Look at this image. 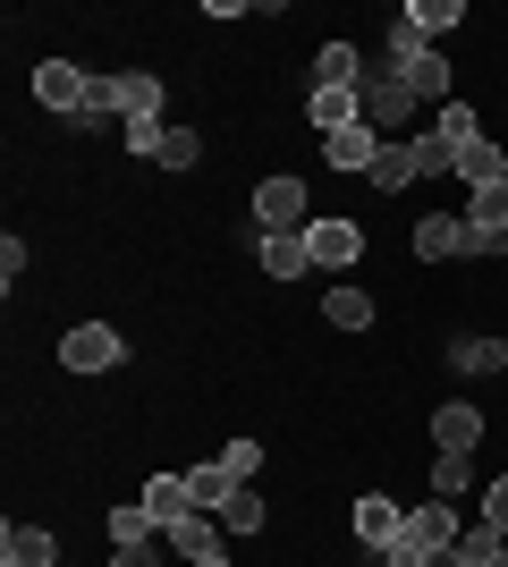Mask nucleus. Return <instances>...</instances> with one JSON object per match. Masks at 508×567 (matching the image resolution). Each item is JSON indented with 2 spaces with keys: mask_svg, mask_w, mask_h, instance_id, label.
Returning a JSON list of instances; mask_svg holds the SVG:
<instances>
[{
  "mask_svg": "<svg viewBox=\"0 0 508 567\" xmlns=\"http://www.w3.org/2000/svg\"><path fill=\"white\" fill-rule=\"evenodd\" d=\"M491 550H500V534H491V525H466V534H458V559H466V567H484Z\"/></svg>",
  "mask_w": 508,
  "mask_h": 567,
  "instance_id": "obj_31",
  "label": "nucleus"
},
{
  "mask_svg": "<svg viewBox=\"0 0 508 567\" xmlns=\"http://www.w3.org/2000/svg\"><path fill=\"white\" fill-rule=\"evenodd\" d=\"M398 18H407L415 34H424V43H433V34H449V25H466V0H407Z\"/></svg>",
  "mask_w": 508,
  "mask_h": 567,
  "instance_id": "obj_20",
  "label": "nucleus"
},
{
  "mask_svg": "<svg viewBox=\"0 0 508 567\" xmlns=\"http://www.w3.org/2000/svg\"><path fill=\"white\" fill-rule=\"evenodd\" d=\"M433 136H440V144H449V162H458V153H466V144H475V136H484V118H475V111H466V102H440V111H433Z\"/></svg>",
  "mask_w": 508,
  "mask_h": 567,
  "instance_id": "obj_22",
  "label": "nucleus"
},
{
  "mask_svg": "<svg viewBox=\"0 0 508 567\" xmlns=\"http://www.w3.org/2000/svg\"><path fill=\"white\" fill-rule=\"evenodd\" d=\"M449 169H458L466 187H500V178H508V162H500V144H491V136H475V144H466V153H458Z\"/></svg>",
  "mask_w": 508,
  "mask_h": 567,
  "instance_id": "obj_19",
  "label": "nucleus"
},
{
  "mask_svg": "<svg viewBox=\"0 0 508 567\" xmlns=\"http://www.w3.org/2000/svg\"><path fill=\"white\" fill-rule=\"evenodd\" d=\"M314 220V204H305V178H263L255 187V229L280 237V229H305Z\"/></svg>",
  "mask_w": 508,
  "mask_h": 567,
  "instance_id": "obj_2",
  "label": "nucleus"
},
{
  "mask_svg": "<svg viewBox=\"0 0 508 567\" xmlns=\"http://www.w3.org/2000/svg\"><path fill=\"white\" fill-rule=\"evenodd\" d=\"M484 415H475V406L466 399H449V406H433V450H458V457H475V441H484Z\"/></svg>",
  "mask_w": 508,
  "mask_h": 567,
  "instance_id": "obj_13",
  "label": "nucleus"
},
{
  "mask_svg": "<svg viewBox=\"0 0 508 567\" xmlns=\"http://www.w3.org/2000/svg\"><path fill=\"white\" fill-rule=\"evenodd\" d=\"M111 567H162V550H153V543H136V550H111Z\"/></svg>",
  "mask_w": 508,
  "mask_h": 567,
  "instance_id": "obj_35",
  "label": "nucleus"
},
{
  "mask_svg": "<svg viewBox=\"0 0 508 567\" xmlns=\"http://www.w3.org/2000/svg\"><path fill=\"white\" fill-rule=\"evenodd\" d=\"M322 313H331L339 331H373V297H364V288H356V280H339V288H331V297H322Z\"/></svg>",
  "mask_w": 508,
  "mask_h": 567,
  "instance_id": "obj_21",
  "label": "nucleus"
},
{
  "mask_svg": "<svg viewBox=\"0 0 508 567\" xmlns=\"http://www.w3.org/2000/svg\"><path fill=\"white\" fill-rule=\"evenodd\" d=\"M120 355H127V339L111 331V322H76V331L60 339V364H69V373H85V381H94V373H111Z\"/></svg>",
  "mask_w": 508,
  "mask_h": 567,
  "instance_id": "obj_3",
  "label": "nucleus"
},
{
  "mask_svg": "<svg viewBox=\"0 0 508 567\" xmlns=\"http://www.w3.org/2000/svg\"><path fill=\"white\" fill-rule=\"evenodd\" d=\"M500 364H508V339H475V331L449 339V373H500Z\"/></svg>",
  "mask_w": 508,
  "mask_h": 567,
  "instance_id": "obj_18",
  "label": "nucleus"
},
{
  "mask_svg": "<svg viewBox=\"0 0 508 567\" xmlns=\"http://www.w3.org/2000/svg\"><path fill=\"white\" fill-rule=\"evenodd\" d=\"M220 525H229V534H263V492H255V483H238V492L220 499Z\"/></svg>",
  "mask_w": 508,
  "mask_h": 567,
  "instance_id": "obj_25",
  "label": "nucleus"
},
{
  "mask_svg": "<svg viewBox=\"0 0 508 567\" xmlns=\"http://www.w3.org/2000/svg\"><path fill=\"white\" fill-rule=\"evenodd\" d=\"M162 550H169V559H187V567L220 559V517H212V508H195V517H178V525L162 534Z\"/></svg>",
  "mask_w": 508,
  "mask_h": 567,
  "instance_id": "obj_6",
  "label": "nucleus"
},
{
  "mask_svg": "<svg viewBox=\"0 0 508 567\" xmlns=\"http://www.w3.org/2000/svg\"><path fill=\"white\" fill-rule=\"evenodd\" d=\"M145 508H153V525H178V517H195V492H187V474H153L145 483Z\"/></svg>",
  "mask_w": 508,
  "mask_h": 567,
  "instance_id": "obj_17",
  "label": "nucleus"
},
{
  "mask_svg": "<svg viewBox=\"0 0 508 567\" xmlns=\"http://www.w3.org/2000/svg\"><path fill=\"white\" fill-rule=\"evenodd\" d=\"M475 499H484V525H491V534L508 543V474H491V483H484Z\"/></svg>",
  "mask_w": 508,
  "mask_h": 567,
  "instance_id": "obj_30",
  "label": "nucleus"
},
{
  "mask_svg": "<svg viewBox=\"0 0 508 567\" xmlns=\"http://www.w3.org/2000/svg\"><path fill=\"white\" fill-rule=\"evenodd\" d=\"M18 271H25V237H18V229H9V237H0V280L18 288Z\"/></svg>",
  "mask_w": 508,
  "mask_h": 567,
  "instance_id": "obj_33",
  "label": "nucleus"
},
{
  "mask_svg": "<svg viewBox=\"0 0 508 567\" xmlns=\"http://www.w3.org/2000/svg\"><path fill=\"white\" fill-rule=\"evenodd\" d=\"M187 492H195V508H212V517H220V499L238 492V483H229V466L212 457V466H187Z\"/></svg>",
  "mask_w": 508,
  "mask_h": 567,
  "instance_id": "obj_26",
  "label": "nucleus"
},
{
  "mask_svg": "<svg viewBox=\"0 0 508 567\" xmlns=\"http://www.w3.org/2000/svg\"><path fill=\"white\" fill-rule=\"evenodd\" d=\"M458 534H466V525H458V508H449V499H424V508H407V543L424 550V559H433V550H449Z\"/></svg>",
  "mask_w": 508,
  "mask_h": 567,
  "instance_id": "obj_10",
  "label": "nucleus"
},
{
  "mask_svg": "<svg viewBox=\"0 0 508 567\" xmlns=\"http://www.w3.org/2000/svg\"><path fill=\"white\" fill-rule=\"evenodd\" d=\"M195 162H204V136H195V127H169L162 153H153V169H195Z\"/></svg>",
  "mask_w": 508,
  "mask_h": 567,
  "instance_id": "obj_28",
  "label": "nucleus"
},
{
  "mask_svg": "<svg viewBox=\"0 0 508 567\" xmlns=\"http://www.w3.org/2000/svg\"><path fill=\"white\" fill-rule=\"evenodd\" d=\"M415 111H424V102L407 94V76H398V69H373V76H364V127H373L382 144H407Z\"/></svg>",
  "mask_w": 508,
  "mask_h": 567,
  "instance_id": "obj_1",
  "label": "nucleus"
},
{
  "mask_svg": "<svg viewBox=\"0 0 508 567\" xmlns=\"http://www.w3.org/2000/svg\"><path fill=\"white\" fill-rule=\"evenodd\" d=\"M415 178H433V169H424V153H415V136H407V144H382V162L364 169V187H373V195H407Z\"/></svg>",
  "mask_w": 508,
  "mask_h": 567,
  "instance_id": "obj_7",
  "label": "nucleus"
},
{
  "mask_svg": "<svg viewBox=\"0 0 508 567\" xmlns=\"http://www.w3.org/2000/svg\"><path fill=\"white\" fill-rule=\"evenodd\" d=\"M85 85H94V76L76 69V60H43V69H34V102L60 111V118H85Z\"/></svg>",
  "mask_w": 508,
  "mask_h": 567,
  "instance_id": "obj_5",
  "label": "nucleus"
},
{
  "mask_svg": "<svg viewBox=\"0 0 508 567\" xmlns=\"http://www.w3.org/2000/svg\"><path fill=\"white\" fill-rule=\"evenodd\" d=\"M255 262H263L271 280H305V271H314V246H305V229H280V237H255Z\"/></svg>",
  "mask_w": 508,
  "mask_h": 567,
  "instance_id": "obj_9",
  "label": "nucleus"
},
{
  "mask_svg": "<svg viewBox=\"0 0 508 567\" xmlns=\"http://www.w3.org/2000/svg\"><path fill=\"white\" fill-rule=\"evenodd\" d=\"M466 492H475V457L440 450V457H433V499H466Z\"/></svg>",
  "mask_w": 508,
  "mask_h": 567,
  "instance_id": "obj_24",
  "label": "nucleus"
},
{
  "mask_svg": "<svg viewBox=\"0 0 508 567\" xmlns=\"http://www.w3.org/2000/svg\"><path fill=\"white\" fill-rule=\"evenodd\" d=\"M305 246H314V271H356V255H364V229L356 220H339V213H322V220H305Z\"/></svg>",
  "mask_w": 508,
  "mask_h": 567,
  "instance_id": "obj_4",
  "label": "nucleus"
},
{
  "mask_svg": "<svg viewBox=\"0 0 508 567\" xmlns=\"http://www.w3.org/2000/svg\"><path fill=\"white\" fill-rule=\"evenodd\" d=\"M373 559H382V567H424V550H415L407 534H398V543H390V550H373Z\"/></svg>",
  "mask_w": 508,
  "mask_h": 567,
  "instance_id": "obj_34",
  "label": "nucleus"
},
{
  "mask_svg": "<svg viewBox=\"0 0 508 567\" xmlns=\"http://www.w3.org/2000/svg\"><path fill=\"white\" fill-rule=\"evenodd\" d=\"M508 255V229H466V262H500Z\"/></svg>",
  "mask_w": 508,
  "mask_h": 567,
  "instance_id": "obj_32",
  "label": "nucleus"
},
{
  "mask_svg": "<svg viewBox=\"0 0 508 567\" xmlns=\"http://www.w3.org/2000/svg\"><path fill=\"white\" fill-rule=\"evenodd\" d=\"M424 567H466V559H458V543H449V550H433V559H424Z\"/></svg>",
  "mask_w": 508,
  "mask_h": 567,
  "instance_id": "obj_36",
  "label": "nucleus"
},
{
  "mask_svg": "<svg viewBox=\"0 0 508 567\" xmlns=\"http://www.w3.org/2000/svg\"><path fill=\"white\" fill-rule=\"evenodd\" d=\"M220 466H229V483H255V474H263V441H229V450H220Z\"/></svg>",
  "mask_w": 508,
  "mask_h": 567,
  "instance_id": "obj_29",
  "label": "nucleus"
},
{
  "mask_svg": "<svg viewBox=\"0 0 508 567\" xmlns=\"http://www.w3.org/2000/svg\"><path fill=\"white\" fill-rule=\"evenodd\" d=\"M390 69L407 76V94L424 102V111H440V102H458V94H449V60H440V51H415V60H390Z\"/></svg>",
  "mask_w": 508,
  "mask_h": 567,
  "instance_id": "obj_11",
  "label": "nucleus"
},
{
  "mask_svg": "<svg viewBox=\"0 0 508 567\" xmlns=\"http://www.w3.org/2000/svg\"><path fill=\"white\" fill-rule=\"evenodd\" d=\"M204 567H229V559H204Z\"/></svg>",
  "mask_w": 508,
  "mask_h": 567,
  "instance_id": "obj_37",
  "label": "nucleus"
},
{
  "mask_svg": "<svg viewBox=\"0 0 508 567\" xmlns=\"http://www.w3.org/2000/svg\"><path fill=\"white\" fill-rule=\"evenodd\" d=\"M322 162H331V169H348V178H364V169L382 162V136H373V127L356 118V127H339V136H322Z\"/></svg>",
  "mask_w": 508,
  "mask_h": 567,
  "instance_id": "obj_12",
  "label": "nucleus"
},
{
  "mask_svg": "<svg viewBox=\"0 0 508 567\" xmlns=\"http://www.w3.org/2000/svg\"><path fill=\"white\" fill-rule=\"evenodd\" d=\"M0 567H60V543H51L43 525H9L0 534Z\"/></svg>",
  "mask_w": 508,
  "mask_h": 567,
  "instance_id": "obj_16",
  "label": "nucleus"
},
{
  "mask_svg": "<svg viewBox=\"0 0 508 567\" xmlns=\"http://www.w3.org/2000/svg\"><path fill=\"white\" fill-rule=\"evenodd\" d=\"M111 111H120V118H162V76H153V69L111 76Z\"/></svg>",
  "mask_w": 508,
  "mask_h": 567,
  "instance_id": "obj_14",
  "label": "nucleus"
},
{
  "mask_svg": "<svg viewBox=\"0 0 508 567\" xmlns=\"http://www.w3.org/2000/svg\"><path fill=\"white\" fill-rule=\"evenodd\" d=\"M398 534H407V508H398V499H356V543L364 550H390Z\"/></svg>",
  "mask_w": 508,
  "mask_h": 567,
  "instance_id": "obj_15",
  "label": "nucleus"
},
{
  "mask_svg": "<svg viewBox=\"0 0 508 567\" xmlns=\"http://www.w3.org/2000/svg\"><path fill=\"white\" fill-rule=\"evenodd\" d=\"M153 534H162V525H153L145 499H120V508H111V550H136V543H153Z\"/></svg>",
  "mask_w": 508,
  "mask_h": 567,
  "instance_id": "obj_23",
  "label": "nucleus"
},
{
  "mask_svg": "<svg viewBox=\"0 0 508 567\" xmlns=\"http://www.w3.org/2000/svg\"><path fill=\"white\" fill-rule=\"evenodd\" d=\"M466 229H508V178H500V187H475V195H466Z\"/></svg>",
  "mask_w": 508,
  "mask_h": 567,
  "instance_id": "obj_27",
  "label": "nucleus"
},
{
  "mask_svg": "<svg viewBox=\"0 0 508 567\" xmlns=\"http://www.w3.org/2000/svg\"><path fill=\"white\" fill-rule=\"evenodd\" d=\"M407 246H415V262H449V255H466V213H424Z\"/></svg>",
  "mask_w": 508,
  "mask_h": 567,
  "instance_id": "obj_8",
  "label": "nucleus"
}]
</instances>
